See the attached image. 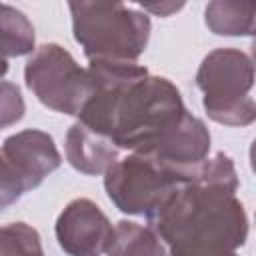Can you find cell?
<instances>
[{
	"mask_svg": "<svg viewBox=\"0 0 256 256\" xmlns=\"http://www.w3.org/2000/svg\"><path fill=\"white\" fill-rule=\"evenodd\" d=\"M2 256H44L40 238L24 222H12L2 228Z\"/></svg>",
	"mask_w": 256,
	"mask_h": 256,
	"instance_id": "13",
	"label": "cell"
},
{
	"mask_svg": "<svg viewBox=\"0 0 256 256\" xmlns=\"http://www.w3.org/2000/svg\"><path fill=\"white\" fill-rule=\"evenodd\" d=\"M56 236L60 246L72 256H98L110 248L114 230L96 204L74 200L58 218Z\"/></svg>",
	"mask_w": 256,
	"mask_h": 256,
	"instance_id": "8",
	"label": "cell"
},
{
	"mask_svg": "<svg viewBox=\"0 0 256 256\" xmlns=\"http://www.w3.org/2000/svg\"><path fill=\"white\" fill-rule=\"evenodd\" d=\"M110 256H164V250L158 238L134 224V222H120L114 230V240L108 248Z\"/></svg>",
	"mask_w": 256,
	"mask_h": 256,
	"instance_id": "11",
	"label": "cell"
},
{
	"mask_svg": "<svg viewBox=\"0 0 256 256\" xmlns=\"http://www.w3.org/2000/svg\"><path fill=\"white\" fill-rule=\"evenodd\" d=\"M252 56H254V66H256V42H254V46H252Z\"/></svg>",
	"mask_w": 256,
	"mask_h": 256,
	"instance_id": "16",
	"label": "cell"
},
{
	"mask_svg": "<svg viewBox=\"0 0 256 256\" xmlns=\"http://www.w3.org/2000/svg\"><path fill=\"white\" fill-rule=\"evenodd\" d=\"M252 78V66L244 54L234 50L212 52L198 72V86L206 94L204 106L208 114L224 124L252 122L256 104L246 98Z\"/></svg>",
	"mask_w": 256,
	"mask_h": 256,
	"instance_id": "5",
	"label": "cell"
},
{
	"mask_svg": "<svg viewBox=\"0 0 256 256\" xmlns=\"http://www.w3.org/2000/svg\"><path fill=\"white\" fill-rule=\"evenodd\" d=\"M250 156H252V168H254V172H256V140H254V146H252Z\"/></svg>",
	"mask_w": 256,
	"mask_h": 256,
	"instance_id": "15",
	"label": "cell"
},
{
	"mask_svg": "<svg viewBox=\"0 0 256 256\" xmlns=\"http://www.w3.org/2000/svg\"><path fill=\"white\" fill-rule=\"evenodd\" d=\"M232 192L224 184H182L148 220L172 256H236L234 248L246 238V218Z\"/></svg>",
	"mask_w": 256,
	"mask_h": 256,
	"instance_id": "1",
	"label": "cell"
},
{
	"mask_svg": "<svg viewBox=\"0 0 256 256\" xmlns=\"http://www.w3.org/2000/svg\"><path fill=\"white\" fill-rule=\"evenodd\" d=\"M2 206L18 200L60 164L52 138L40 130H24L2 146Z\"/></svg>",
	"mask_w": 256,
	"mask_h": 256,
	"instance_id": "7",
	"label": "cell"
},
{
	"mask_svg": "<svg viewBox=\"0 0 256 256\" xmlns=\"http://www.w3.org/2000/svg\"><path fill=\"white\" fill-rule=\"evenodd\" d=\"M182 184H188L186 168L164 164L150 154L126 158L106 174V190L116 206L132 214L146 212V216Z\"/></svg>",
	"mask_w": 256,
	"mask_h": 256,
	"instance_id": "4",
	"label": "cell"
},
{
	"mask_svg": "<svg viewBox=\"0 0 256 256\" xmlns=\"http://www.w3.org/2000/svg\"><path fill=\"white\" fill-rule=\"evenodd\" d=\"M66 154L72 166L86 174H98L106 168L114 166L116 146L114 140L86 128L82 122L74 124L68 132Z\"/></svg>",
	"mask_w": 256,
	"mask_h": 256,
	"instance_id": "9",
	"label": "cell"
},
{
	"mask_svg": "<svg viewBox=\"0 0 256 256\" xmlns=\"http://www.w3.org/2000/svg\"><path fill=\"white\" fill-rule=\"evenodd\" d=\"M24 104L20 98V92L10 82H2V126H8L16 122L22 116Z\"/></svg>",
	"mask_w": 256,
	"mask_h": 256,
	"instance_id": "14",
	"label": "cell"
},
{
	"mask_svg": "<svg viewBox=\"0 0 256 256\" xmlns=\"http://www.w3.org/2000/svg\"><path fill=\"white\" fill-rule=\"evenodd\" d=\"M206 22L216 34H256V4L214 2L206 10Z\"/></svg>",
	"mask_w": 256,
	"mask_h": 256,
	"instance_id": "10",
	"label": "cell"
},
{
	"mask_svg": "<svg viewBox=\"0 0 256 256\" xmlns=\"http://www.w3.org/2000/svg\"><path fill=\"white\" fill-rule=\"evenodd\" d=\"M178 90L164 78L134 82L122 92L114 108L112 140L118 146L146 152L184 120Z\"/></svg>",
	"mask_w": 256,
	"mask_h": 256,
	"instance_id": "2",
	"label": "cell"
},
{
	"mask_svg": "<svg viewBox=\"0 0 256 256\" xmlns=\"http://www.w3.org/2000/svg\"><path fill=\"white\" fill-rule=\"evenodd\" d=\"M0 16H2L0 18L2 20V56L6 64V58L20 56L32 50L34 30L30 22L24 18V14L10 8L8 4H2Z\"/></svg>",
	"mask_w": 256,
	"mask_h": 256,
	"instance_id": "12",
	"label": "cell"
},
{
	"mask_svg": "<svg viewBox=\"0 0 256 256\" xmlns=\"http://www.w3.org/2000/svg\"><path fill=\"white\" fill-rule=\"evenodd\" d=\"M28 88L42 104L66 114H80L94 92L90 74L56 44L40 46L24 68Z\"/></svg>",
	"mask_w": 256,
	"mask_h": 256,
	"instance_id": "6",
	"label": "cell"
},
{
	"mask_svg": "<svg viewBox=\"0 0 256 256\" xmlns=\"http://www.w3.org/2000/svg\"><path fill=\"white\" fill-rule=\"evenodd\" d=\"M74 36L92 60L130 62L146 46L148 18L122 4H70Z\"/></svg>",
	"mask_w": 256,
	"mask_h": 256,
	"instance_id": "3",
	"label": "cell"
}]
</instances>
